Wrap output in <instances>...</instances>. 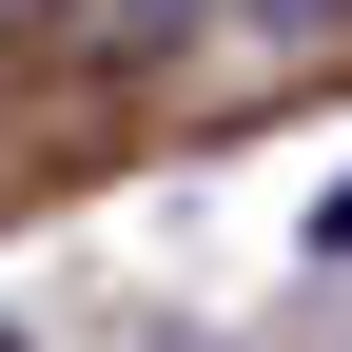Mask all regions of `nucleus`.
I'll list each match as a JSON object with an SVG mask.
<instances>
[{"mask_svg":"<svg viewBox=\"0 0 352 352\" xmlns=\"http://www.w3.org/2000/svg\"><path fill=\"white\" fill-rule=\"evenodd\" d=\"M20 20H78V0H0V39H20Z\"/></svg>","mask_w":352,"mask_h":352,"instance_id":"3","label":"nucleus"},{"mask_svg":"<svg viewBox=\"0 0 352 352\" xmlns=\"http://www.w3.org/2000/svg\"><path fill=\"white\" fill-rule=\"evenodd\" d=\"M235 20H274V39H333V20H352V0H235Z\"/></svg>","mask_w":352,"mask_h":352,"instance_id":"2","label":"nucleus"},{"mask_svg":"<svg viewBox=\"0 0 352 352\" xmlns=\"http://www.w3.org/2000/svg\"><path fill=\"white\" fill-rule=\"evenodd\" d=\"M215 0H78V39H118V59H157V39H196Z\"/></svg>","mask_w":352,"mask_h":352,"instance_id":"1","label":"nucleus"}]
</instances>
